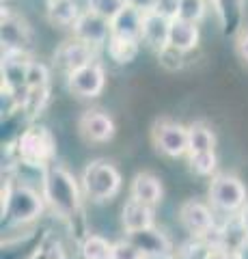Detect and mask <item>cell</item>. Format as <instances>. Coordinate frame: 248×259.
Segmentation results:
<instances>
[{
	"instance_id": "obj_5",
	"label": "cell",
	"mask_w": 248,
	"mask_h": 259,
	"mask_svg": "<svg viewBox=\"0 0 248 259\" xmlns=\"http://www.w3.org/2000/svg\"><path fill=\"white\" fill-rule=\"evenodd\" d=\"M207 194H210V205L216 212H222L225 216L239 214L248 203V192L244 182L229 173L214 175Z\"/></svg>"
},
{
	"instance_id": "obj_24",
	"label": "cell",
	"mask_w": 248,
	"mask_h": 259,
	"mask_svg": "<svg viewBox=\"0 0 248 259\" xmlns=\"http://www.w3.org/2000/svg\"><path fill=\"white\" fill-rule=\"evenodd\" d=\"M113 244L97 233H89L80 242V257L82 259H113Z\"/></svg>"
},
{
	"instance_id": "obj_3",
	"label": "cell",
	"mask_w": 248,
	"mask_h": 259,
	"mask_svg": "<svg viewBox=\"0 0 248 259\" xmlns=\"http://www.w3.org/2000/svg\"><path fill=\"white\" fill-rule=\"evenodd\" d=\"M7 149H9V153H13V164L45 171L57 156V141L45 125L30 123L18 136V141Z\"/></svg>"
},
{
	"instance_id": "obj_15",
	"label": "cell",
	"mask_w": 248,
	"mask_h": 259,
	"mask_svg": "<svg viewBox=\"0 0 248 259\" xmlns=\"http://www.w3.org/2000/svg\"><path fill=\"white\" fill-rule=\"evenodd\" d=\"M169 32H171V18L160 11H149L142 18V37L140 41L147 44L154 50H162L169 46Z\"/></svg>"
},
{
	"instance_id": "obj_20",
	"label": "cell",
	"mask_w": 248,
	"mask_h": 259,
	"mask_svg": "<svg viewBox=\"0 0 248 259\" xmlns=\"http://www.w3.org/2000/svg\"><path fill=\"white\" fill-rule=\"evenodd\" d=\"M216 13L220 20L222 35H235L242 26V15H244V0H214Z\"/></svg>"
},
{
	"instance_id": "obj_13",
	"label": "cell",
	"mask_w": 248,
	"mask_h": 259,
	"mask_svg": "<svg viewBox=\"0 0 248 259\" xmlns=\"http://www.w3.org/2000/svg\"><path fill=\"white\" fill-rule=\"evenodd\" d=\"M210 240L214 246H220V248L229 250V253L242 255L248 246V236H246L242 221H239V214L227 216L225 223L216 227V231L210 236Z\"/></svg>"
},
{
	"instance_id": "obj_7",
	"label": "cell",
	"mask_w": 248,
	"mask_h": 259,
	"mask_svg": "<svg viewBox=\"0 0 248 259\" xmlns=\"http://www.w3.org/2000/svg\"><path fill=\"white\" fill-rule=\"evenodd\" d=\"M179 223L190 233V238H207L216 231V209L196 199L183 201L179 207Z\"/></svg>"
},
{
	"instance_id": "obj_39",
	"label": "cell",
	"mask_w": 248,
	"mask_h": 259,
	"mask_svg": "<svg viewBox=\"0 0 248 259\" xmlns=\"http://www.w3.org/2000/svg\"><path fill=\"white\" fill-rule=\"evenodd\" d=\"M175 259H177V257H175Z\"/></svg>"
},
{
	"instance_id": "obj_27",
	"label": "cell",
	"mask_w": 248,
	"mask_h": 259,
	"mask_svg": "<svg viewBox=\"0 0 248 259\" xmlns=\"http://www.w3.org/2000/svg\"><path fill=\"white\" fill-rule=\"evenodd\" d=\"M47 100H50V87L28 89V93H26V97H24V102H22V108L30 119H35L37 115H41L43 112Z\"/></svg>"
},
{
	"instance_id": "obj_17",
	"label": "cell",
	"mask_w": 248,
	"mask_h": 259,
	"mask_svg": "<svg viewBox=\"0 0 248 259\" xmlns=\"http://www.w3.org/2000/svg\"><path fill=\"white\" fill-rule=\"evenodd\" d=\"M156 207H151L142 201H136V199H127L123 207H121V225L125 233H134V231H140V229H149V227H156V214H154Z\"/></svg>"
},
{
	"instance_id": "obj_4",
	"label": "cell",
	"mask_w": 248,
	"mask_h": 259,
	"mask_svg": "<svg viewBox=\"0 0 248 259\" xmlns=\"http://www.w3.org/2000/svg\"><path fill=\"white\" fill-rule=\"evenodd\" d=\"M80 184H82L84 199L91 203H106V201L115 199L123 186L121 171L108 160H93L84 166L82 175H80Z\"/></svg>"
},
{
	"instance_id": "obj_19",
	"label": "cell",
	"mask_w": 248,
	"mask_h": 259,
	"mask_svg": "<svg viewBox=\"0 0 248 259\" xmlns=\"http://www.w3.org/2000/svg\"><path fill=\"white\" fill-rule=\"evenodd\" d=\"M142 18L145 13L134 9V7L125 5L121 11H119L113 20H110V26H113V35L119 37H130V39H140L142 37Z\"/></svg>"
},
{
	"instance_id": "obj_2",
	"label": "cell",
	"mask_w": 248,
	"mask_h": 259,
	"mask_svg": "<svg viewBox=\"0 0 248 259\" xmlns=\"http://www.w3.org/2000/svg\"><path fill=\"white\" fill-rule=\"evenodd\" d=\"M45 199L37 188H33L26 182H18L7 177L3 184V221L13 227H28L37 223L45 212Z\"/></svg>"
},
{
	"instance_id": "obj_10",
	"label": "cell",
	"mask_w": 248,
	"mask_h": 259,
	"mask_svg": "<svg viewBox=\"0 0 248 259\" xmlns=\"http://www.w3.org/2000/svg\"><path fill=\"white\" fill-rule=\"evenodd\" d=\"M125 236L134 242V246L145 255V259H175V255H177L171 238L164 231H160L158 227L125 233Z\"/></svg>"
},
{
	"instance_id": "obj_12",
	"label": "cell",
	"mask_w": 248,
	"mask_h": 259,
	"mask_svg": "<svg viewBox=\"0 0 248 259\" xmlns=\"http://www.w3.org/2000/svg\"><path fill=\"white\" fill-rule=\"evenodd\" d=\"M78 130L89 143L104 145L115 139V121L104 110H84L78 119Z\"/></svg>"
},
{
	"instance_id": "obj_11",
	"label": "cell",
	"mask_w": 248,
	"mask_h": 259,
	"mask_svg": "<svg viewBox=\"0 0 248 259\" xmlns=\"http://www.w3.org/2000/svg\"><path fill=\"white\" fill-rule=\"evenodd\" d=\"M74 37L80 39V41L89 44L93 48H100V46H106L110 35H113V26H110V20L102 18V15L93 13L91 9H86L80 13V18L74 22Z\"/></svg>"
},
{
	"instance_id": "obj_34",
	"label": "cell",
	"mask_w": 248,
	"mask_h": 259,
	"mask_svg": "<svg viewBox=\"0 0 248 259\" xmlns=\"http://www.w3.org/2000/svg\"><path fill=\"white\" fill-rule=\"evenodd\" d=\"M158 3H160V0H125V5L134 7V9H138V11H142V13L156 11V9H158Z\"/></svg>"
},
{
	"instance_id": "obj_35",
	"label": "cell",
	"mask_w": 248,
	"mask_h": 259,
	"mask_svg": "<svg viewBox=\"0 0 248 259\" xmlns=\"http://www.w3.org/2000/svg\"><path fill=\"white\" fill-rule=\"evenodd\" d=\"M237 54H239V59L248 65V30L239 32V37H237Z\"/></svg>"
},
{
	"instance_id": "obj_9",
	"label": "cell",
	"mask_w": 248,
	"mask_h": 259,
	"mask_svg": "<svg viewBox=\"0 0 248 259\" xmlns=\"http://www.w3.org/2000/svg\"><path fill=\"white\" fill-rule=\"evenodd\" d=\"M104 87H106V71L97 61L82 65L67 74V89L78 97L93 100L104 91Z\"/></svg>"
},
{
	"instance_id": "obj_30",
	"label": "cell",
	"mask_w": 248,
	"mask_h": 259,
	"mask_svg": "<svg viewBox=\"0 0 248 259\" xmlns=\"http://www.w3.org/2000/svg\"><path fill=\"white\" fill-rule=\"evenodd\" d=\"M158 61L166 71H179L186 65V52H181L173 46H164L162 50H158Z\"/></svg>"
},
{
	"instance_id": "obj_22",
	"label": "cell",
	"mask_w": 248,
	"mask_h": 259,
	"mask_svg": "<svg viewBox=\"0 0 248 259\" xmlns=\"http://www.w3.org/2000/svg\"><path fill=\"white\" fill-rule=\"evenodd\" d=\"M76 0H47V20L57 26H74V22L80 18Z\"/></svg>"
},
{
	"instance_id": "obj_33",
	"label": "cell",
	"mask_w": 248,
	"mask_h": 259,
	"mask_svg": "<svg viewBox=\"0 0 248 259\" xmlns=\"http://www.w3.org/2000/svg\"><path fill=\"white\" fill-rule=\"evenodd\" d=\"M113 259H145V255L134 246V242L125 236V240H119L113 244Z\"/></svg>"
},
{
	"instance_id": "obj_38",
	"label": "cell",
	"mask_w": 248,
	"mask_h": 259,
	"mask_svg": "<svg viewBox=\"0 0 248 259\" xmlns=\"http://www.w3.org/2000/svg\"><path fill=\"white\" fill-rule=\"evenodd\" d=\"M210 3H214V0H210Z\"/></svg>"
},
{
	"instance_id": "obj_21",
	"label": "cell",
	"mask_w": 248,
	"mask_h": 259,
	"mask_svg": "<svg viewBox=\"0 0 248 259\" xmlns=\"http://www.w3.org/2000/svg\"><path fill=\"white\" fill-rule=\"evenodd\" d=\"M106 48V54L110 56V61H115L117 65H127L132 63L140 50V39H130V37H119L110 35Z\"/></svg>"
},
{
	"instance_id": "obj_26",
	"label": "cell",
	"mask_w": 248,
	"mask_h": 259,
	"mask_svg": "<svg viewBox=\"0 0 248 259\" xmlns=\"http://www.w3.org/2000/svg\"><path fill=\"white\" fill-rule=\"evenodd\" d=\"M214 250L212 240L207 238H190L188 242H183L177 250V259H207Z\"/></svg>"
},
{
	"instance_id": "obj_28",
	"label": "cell",
	"mask_w": 248,
	"mask_h": 259,
	"mask_svg": "<svg viewBox=\"0 0 248 259\" xmlns=\"http://www.w3.org/2000/svg\"><path fill=\"white\" fill-rule=\"evenodd\" d=\"M26 259H67V253H65V248H63V244L57 238L47 236Z\"/></svg>"
},
{
	"instance_id": "obj_25",
	"label": "cell",
	"mask_w": 248,
	"mask_h": 259,
	"mask_svg": "<svg viewBox=\"0 0 248 259\" xmlns=\"http://www.w3.org/2000/svg\"><path fill=\"white\" fill-rule=\"evenodd\" d=\"M188 164L190 171L199 177H210L216 173L218 166V158L216 151H199V153H188Z\"/></svg>"
},
{
	"instance_id": "obj_8",
	"label": "cell",
	"mask_w": 248,
	"mask_h": 259,
	"mask_svg": "<svg viewBox=\"0 0 248 259\" xmlns=\"http://www.w3.org/2000/svg\"><path fill=\"white\" fill-rule=\"evenodd\" d=\"M0 37H3L5 54H28V48L33 44V32L26 20L11 11H3Z\"/></svg>"
},
{
	"instance_id": "obj_23",
	"label": "cell",
	"mask_w": 248,
	"mask_h": 259,
	"mask_svg": "<svg viewBox=\"0 0 248 259\" xmlns=\"http://www.w3.org/2000/svg\"><path fill=\"white\" fill-rule=\"evenodd\" d=\"M188 145H190L188 153L216 151V134H214V130L207 123H203V121H196V123L188 125Z\"/></svg>"
},
{
	"instance_id": "obj_18",
	"label": "cell",
	"mask_w": 248,
	"mask_h": 259,
	"mask_svg": "<svg viewBox=\"0 0 248 259\" xmlns=\"http://www.w3.org/2000/svg\"><path fill=\"white\" fill-rule=\"evenodd\" d=\"M199 39H201V30H199L196 22H188V20H181V18L171 20L169 46L177 48V50L188 54L199 46Z\"/></svg>"
},
{
	"instance_id": "obj_16",
	"label": "cell",
	"mask_w": 248,
	"mask_h": 259,
	"mask_svg": "<svg viewBox=\"0 0 248 259\" xmlns=\"http://www.w3.org/2000/svg\"><path fill=\"white\" fill-rule=\"evenodd\" d=\"M130 197L136 201H142V203L151 207H158L164 199V186L160 182V177L154 173L149 171L136 173L130 184Z\"/></svg>"
},
{
	"instance_id": "obj_14",
	"label": "cell",
	"mask_w": 248,
	"mask_h": 259,
	"mask_svg": "<svg viewBox=\"0 0 248 259\" xmlns=\"http://www.w3.org/2000/svg\"><path fill=\"white\" fill-rule=\"evenodd\" d=\"M95 50H97V48H93V46L80 41V39L74 37L71 41L61 44L57 50H54V65L65 71V74H69V71L82 67V65L93 63L95 61Z\"/></svg>"
},
{
	"instance_id": "obj_37",
	"label": "cell",
	"mask_w": 248,
	"mask_h": 259,
	"mask_svg": "<svg viewBox=\"0 0 248 259\" xmlns=\"http://www.w3.org/2000/svg\"><path fill=\"white\" fill-rule=\"evenodd\" d=\"M239 221H242L244 229H246V236H248V203L244 205V209H242V212H239Z\"/></svg>"
},
{
	"instance_id": "obj_36",
	"label": "cell",
	"mask_w": 248,
	"mask_h": 259,
	"mask_svg": "<svg viewBox=\"0 0 248 259\" xmlns=\"http://www.w3.org/2000/svg\"><path fill=\"white\" fill-rule=\"evenodd\" d=\"M207 259H242V255H235V253H229V250L220 248V246H214V250Z\"/></svg>"
},
{
	"instance_id": "obj_29",
	"label": "cell",
	"mask_w": 248,
	"mask_h": 259,
	"mask_svg": "<svg viewBox=\"0 0 248 259\" xmlns=\"http://www.w3.org/2000/svg\"><path fill=\"white\" fill-rule=\"evenodd\" d=\"M207 3H210V0H179L177 18L199 24L207 13Z\"/></svg>"
},
{
	"instance_id": "obj_31",
	"label": "cell",
	"mask_w": 248,
	"mask_h": 259,
	"mask_svg": "<svg viewBox=\"0 0 248 259\" xmlns=\"http://www.w3.org/2000/svg\"><path fill=\"white\" fill-rule=\"evenodd\" d=\"M125 7V0H86V9L102 15L106 20H113L115 15Z\"/></svg>"
},
{
	"instance_id": "obj_6",
	"label": "cell",
	"mask_w": 248,
	"mask_h": 259,
	"mask_svg": "<svg viewBox=\"0 0 248 259\" xmlns=\"http://www.w3.org/2000/svg\"><path fill=\"white\" fill-rule=\"evenodd\" d=\"M151 141L156 149L164 153L166 158H181L188 156L190 145H188V127L171 119H160L154 123L151 130Z\"/></svg>"
},
{
	"instance_id": "obj_32",
	"label": "cell",
	"mask_w": 248,
	"mask_h": 259,
	"mask_svg": "<svg viewBox=\"0 0 248 259\" xmlns=\"http://www.w3.org/2000/svg\"><path fill=\"white\" fill-rule=\"evenodd\" d=\"M26 87L28 89H39V87H50V69L39 61L28 63V76H26Z\"/></svg>"
},
{
	"instance_id": "obj_1",
	"label": "cell",
	"mask_w": 248,
	"mask_h": 259,
	"mask_svg": "<svg viewBox=\"0 0 248 259\" xmlns=\"http://www.w3.org/2000/svg\"><path fill=\"white\" fill-rule=\"evenodd\" d=\"M41 194L47 209L61 221H69L71 216L82 212V184L63 164L52 162L45 171H41Z\"/></svg>"
}]
</instances>
